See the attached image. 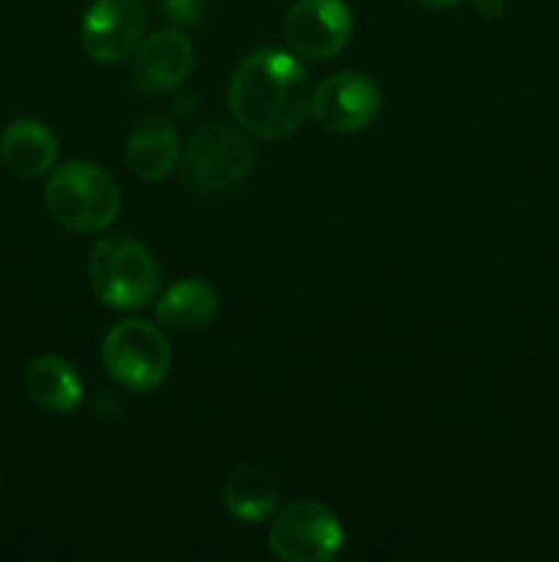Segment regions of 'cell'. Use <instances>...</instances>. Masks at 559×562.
Here are the masks:
<instances>
[{"label": "cell", "mask_w": 559, "mask_h": 562, "mask_svg": "<svg viewBox=\"0 0 559 562\" xmlns=\"http://www.w3.org/2000/svg\"><path fill=\"white\" fill-rule=\"evenodd\" d=\"M310 82L299 60L280 49L247 55L230 77V113L250 135L285 137L296 132L310 110Z\"/></svg>", "instance_id": "obj_1"}, {"label": "cell", "mask_w": 559, "mask_h": 562, "mask_svg": "<svg viewBox=\"0 0 559 562\" xmlns=\"http://www.w3.org/2000/svg\"><path fill=\"white\" fill-rule=\"evenodd\" d=\"M88 280L93 294L115 311L146 307L162 285L151 252L124 234H110L93 245L88 256Z\"/></svg>", "instance_id": "obj_2"}, {"label": "cell", "mask_w": 559, "mask_h": 562, "mask_svg": "<svg viewBox=\"0 0 559 562\" xmlns=\"http://www.w3.org/2000/svg\"><path fill=\"white\" fill-rule=\"evenodd\" d=\"M44 203L55 223L75 234H99L121 209V195L110 173L93 162H64L49 173Z\"/></svg>", "instance_id": "obj_3"}, {"label": "cell", "mask_w": 559, "mask_h": 562, "mask_svg": "<svg viewBox=\"0 0 559 562\" xmlns=\"http://www.w3.org/2000/svg\"><path fill=\"white\" fill-rule=\"evenodd\" d=\"M255 162V146L228 124H206L186 140L179 179L195 195H219L239 184Z\"/></svg>", "instance_id": "obj_4"}, {"label": "cell", "mask_w": 559, "mask_h": 562, "mask_svg": "<svg viewBox=\"0 0 559 562\" xmlns=\"http://www.w3.org/2000/svg\"><path fill=\"white\" fill-rule=\"evenodd\" d=\"M102 360L110 379L132 393H151L168 379L173 351L162 329L146 318L118 322L102 344Z\"/></svg>", "instance_id": "obj_5"}, {"label": "cell", "mask_w": 559, "mask_h": 562, "mask_svg": "<svg viewBox=\"0 0 559 562\" xmlns=\"http://www.w3.org/2000/svg\"><path fill=\"white\" fill-rule=\"evenodd\" d=\"M343 543V525L316 499H296L280 508L269 530V547L285 562H329Z\"/></svg>", "instance_id": "obj_6"}, {"label": "cell", "mask_w": 559, "mask_h": 562, "mask_svg": "<svg viewBox=\"0 0 559 562\" xmlns=\"http://www.w3.org/2000/svg\"><path fill=\"white\" fill-rule=\"evenodd\" d=\"M310 110L323 130L351 135L367 130L381 113V91L370 77L338 71L312 91Z\"/></svg>", "instance_id": "obj_7"}, {"label": "cell", "mask_w": 559, "mask_h": 562, "mask_svg": "<svg viewBox=\"0 0 559 562\" xmlns=\"http://www.w3.org/2000/svg\"><path fill=\"white\" fill-rule=\"evenodd\" d=\"M351 9L345 0H296L285 14V42L310 60L334 58L351 38Z\"/></svg>", "instance_id": "obj_8"}, {"label": "cell", "mask_w": 559, "mask_h": 562, "mask_svg": "<svg viewBox=\"0 0 559 562\" xmlns=\"http://www.w3.org/2000/svg\"><path fill=\"white\" fill-rule=\"evenodd\" d=\"M142 0H93L82 20V47L96 64H121L140 47Z\"/></svg>", "instance_id": "obj_9"}, {"label": "cell", "mask_w": 559, "mask_h": 562, "mask_svg": "<svg viewBox=\"0 0 559 562\" xmlns=\"http://www.w3.org/2000/svg\"><path fill=\"white\" fill-rule=\"evenodd\" d=\"M195 64V47L181 31H159L137 47L132 80L146 97L175 91Z\"/></svg>", "instance_id": "obj_10"}, {"label": "cell", "mask_w": 559, "mask_h": 562, "mask_svg": "<svg viewBox=\"0 0 559 562\" xmlns=\"http://www.w3.org/2000/svg\"><path fill=\"white\" fill-rule=\"evenodd\" d=\"M181 143L173 121L164 115H142L126 137V162L142 181H159L179 165Z\"/></svg>", "instance_id": "obj_11"}, {"label": "cell", "mask_w": 559, "mask_h": 562, "mask_svg": "<svg viewBox=\"0 0 559 562\" xmlns=\"http://www.w3.org/2000/svg\"><path fill=\"white\" fill-rule=\"evenodd\" d=\"M58 157V140L53 130L36 119L11 121L0 135V159L11 173L22 179L44 176Z\"/></svg>", "instance_id": "obj_12"}, {"label": "cell", "mask_w": 559, "mask_h": 562, "mask_svg": "<svg viewBox=\"0 0 559 562\" xmlns=\"http://www.w3.org/2000/svg\"><path fill=\"white\" fill-rule=\"evenodd\" d=\"M153 313H157V322H162L173 333H197L208 327L219 313V294L206 280H181L159 296Z\"/></svg>", "instance_id": "obj_13"}, {"label": "cell", "mask_w": 559, "mask_h": 562, "mask_svg": "<svg viewBox=\"0 0 559 562\" xmlns=\"http://www.w3.org/2000/svg\"><path fill=\"white\" fill-rule=\"evenodd\" d=\"M25 387L33 404L53 415H69L82 401V379L64 357L44 355L27 366Z\"/></svg>", "instance_id": "obj_14"}, {"label": "cell", "mask_w": 559, "mask_h": 562, "mask_svg": "<svg viewBox=\"0 0 559 562\" xmlns=\"http://www.w3.org/2000/svg\"><path fill=\"white\" fill-rule=\"evenodd\" d=\"M223 499L233 519L258 525L277 510L280 486L263 467L241 464L225 477Z\"/></svg>", "instance_id": "obj_15"}, {"label": "cell", "mask_w": 559, "mask_h": 562, "mask_svg": "<svg viewBox=\"0 0 559 562\" xmlns=\"http://www.w3.org/2000/svg\"><path fill=\"white\" fill-rule=\"evenodd\" d=\"M203 11H206V0H164V14L181 27L201 22Z\"/></svg>", "instance_id": "obj_16"}, {"label": "cell", "mask_w": 559, "mask_h": 562, "mask_svg": "<svg viewBox=\"0 0 559 562\" xmlns=\"http://www.w3.org/2000/svg\"><path fill=\"white\" fill-rule=\"evenodd\" d=\"M475 9L486 20H493V16H499L504 11V0H475Z\"/></svg>", "instance_id": "obj_17"}, {"label": "cell", "mask_w": 559, "mask_h": 562, "mask_svg": "<svg viewBox=\"0 0 559 562\" xmlns=\"http://www.w3.org/2000/svg\"><path fill=\"white\" fill-rule=\"evenodd\" d=\"M414 3L422 5V9H449V5L464 3V0H414Z\"/></svg>", "instance_id": "obj_18"}, {"label": "cell", "mask_w": 559, "mask_h": 562, "mask_svg": "<svg viewBox=\"0 0 559 562\" xmlns=\"http://www.w3.org/2000/svg\"><path fill=\"white\" fill-rule=\"evenodd\" d=\"M0 486H3V472H0Z\"/></svg>", "instance_id": "obj_19"}]
</instances>
